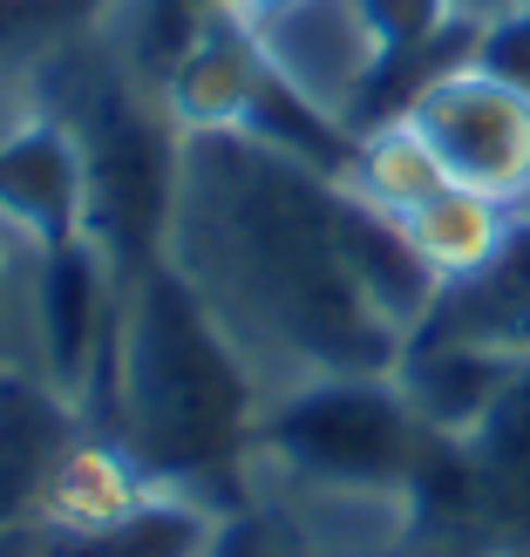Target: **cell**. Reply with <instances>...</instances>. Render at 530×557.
<instances>
[{
    "instance_id": "obj_7",
    "label": "cell",
    "mask_w": 530,
    "mask_h": 557,
    "mask_svg": "<svg viewBox=\"0 0 530 557\" xmlns=\"http://www.w3.org/2000/svg\"><path fill=\"white\" fill-rule=\"evenodd\" d=\"M82 442V408L41 374L0 368V531L41 523L48 483Z\"/></svg>"
},
{
    "instance_id": "obj_11",
    "label": "cell",
    "mask_w": 530,
    "mask_h": 557,
    "mask_svg": "<svg viewBox=\"0 0 530 557\" xmlns=\"http://www.w3.org/2000/svg\"><path fill=\"white\" fill-rule=\"evenodd\" d=\"M8 245H21L8 225H0V320H8V265H14V252H8Z\"/></svg>"
},
{
    "instance_id": "obj_2",
    "label": "cell",
    "mask_w": 530,
    "mask_h": 557,
    "mask_svg": "<svg viewBox=\"0 0 530 557\" xmlns=\"http://www.w3.org/2000/svg\"><path fill=\"white\" fill-rule=\"evenodd\" d=\"M82 414L150 490L198 496L252 462L259 374L205 293L150 259L116 278V326Z\"/></svg>"
},
{
    "instance_id": "obj_13",
    "label": "cell",
    "mask_w": 530,
    "mask_h": 557,
    "mask_svg": "<svg viewBox=\"0 0 530 557\" xmlns=\"http://www.w3.org/2000/svg\"><path fill=\"white\" fill-rule=\"evenodd\" d=\"M517 557H530V550H517Z\"/></svg>"
},
{
    "instance_id": "obj_5",
    "label": "cell",
    "mask_w": 530,
    "mask_h": 557,
    "mask_svg": "<svg viewBox=\"0 0 530 557\" xmlns=\"http://www.w3.org/2000/svg\"><path fill=\"white\" fill-rule=\"evenodd\" d=\"M402 123L422 136V150L449 184L477 190L504 211H530V102L517 89L463 62L435 75L402 109Z\"/></svg>"
},
{
    "instance_id": "obj_12",
    "label": "cell",
    "mask_w": 530,
    "mask_h": 557,
    "mask_svg": "<svg viewBox=\"0 0 530 557\" xmlns=\"http://www.w3.org/2000/svg\"><path fill=\"white\" fill-rule=\"evenodd\" d=\"M456 8H463L469 21H490V14H504V8H517V0H456Z\"/></svg>"
},
{
    "instance_id": "obj_3",
    "label": "cell",
    "mask_w": 530,
    "mask_h": 557,
    "mask_svg": "<svg viewBox=\"0 0 530 557\" xmlns=\"http://www.w3.org/2000/svg\"><path fill=\"white\" fill-rule=\"evenodd\" d=\"M429 422L395 374H313L259 408L252 456L286 483L347 504H395L429 456Z\"/></svg>"
},
{
    "instance_id": "obj_10",
    "label": "cell",
    "mask_w": 530,
    "mask_h": 557,
    "mask_svg": "<svg viewBox=\"0 0 530 557\" xmlns=\"http://www.w3.org/2000/svg\"><path fill=\"white\" fill-rule=\"evenodd\" d=\"M232 8H238L245 21H266V14H286V8H299V0H232Z\"/></svg>"
},
{
    "instance_id": "obj_8",
    "label": "cell",
    "mask_w": 530,
    "mask_h": 557,
    "mask_svg": "<svg viewBox=\"0 0 530 557\" xmlns=\"http://www.w3.org/2000/svg\"><path fill=\"white\" fill-rule=\"evenodd\" d=\"M218 517L198 496L177 490H150L130 510L102 517V523H75V531H48L41 557H211Z\"/></svg>"
},
{
    "instance_id": "obj_4",
    "label": "cell",
    "mask_w": 530,
    "mask_h": 557,
    "mask_svg": "<svg viewBox=\"0 0 530 557\" xmlns=\"http://www.w3.org/2000/svg\"><path fill=\"white\" fill-rule=\"evenodd\" d=\"M62 123L82 144V177H89V238L116 272H136L163 259L177 205V150L184 129L171 109L150 102V82H136L123 62L82 69V89L62 109Z\"/></svg>"
},
{
    "instance_id": "obj_9",
    "label": "cell",
    "mask_w": 530,
    "mask_h": 557,
    "mask_svg": "<svg viewBox=\"0 0 530 557\" xmlns=\"http://www.w3.org/2000/svg\"><path fill=\"white\" fill-rule=\"evenodd\" d=\"M469 69H483L490 82H504L530 102V0L477 21V41H469Z\"/></svg>"
},
{
    "instance_id": "obj_6",
    "label": "cell",
    "mask_w": 530,
    "mask_h": 557,
    "mask_svg": "<svg viewBox=\"0 0 530 557\" xmlns=\"http://www.w3.org/2000/svg\"><path fill=\"white\" fill-rule=\"evenodd\" d=\"M0 225L27 252H54L89 232V177L82 144L62 116H27L0 136Z\"/></svg>"
},
{
    "instance_id": "obj_1",
    "label": "cell",
    "mask_w": 530,
    "mask_h": 557,
    "mask_svg": "<svg viewBox=\"0 0 530 557\" xmlns=\"http://www.w3.org/2000/svg\"><path fill=\"white\" fill-rule=\"evenodd\" d=\"M341 190L252 129H184L163 259L205 293L245 360L279 354L299 381L395 374L402 333L347 265Z\"/></svg>"
}]
</instances>
